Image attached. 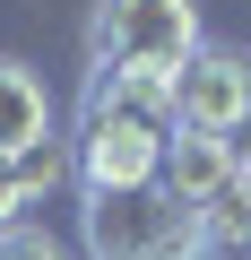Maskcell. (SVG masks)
Segmentation results:
<instances>
[{"instance_id": "6da1fadb", "label": "cell", "mask_w": 251, "mask_h": 260, "mask_svg": "<svg viewBox=\"0 0 251 260\" xmlns=\"http://www.w3.org/2000/svg\"><path fill=\"white\" fill-rule=\"evenodd\" d=\"M78 234H87L95 260H199V251H208L199 208L173 200L165 182H139V191H87Z\"/></svg>"}, {"instance_id": "7a4b0ae2", "label": "cell", "mask_w": 251, "mask_h": 260, "mask_svg": "<svg viewBox=\"0 0 251 260\" xmlns=\"http://www.w3.org/2000/svg\"><path fill=\"white\" fill-rule=\"evenodd\" d=\"M95 70H130V78H173L199 52V9L191 0H95Z\"/></svg>"}, {"instance_id": "3957f363", "label": "cell", "mask_w": 251, "mask_h": 260, "mask_svg": "<svg viewBox=\"0 0 251 260\" xmlns=\"http://www.w3.org/2000/svg\"><path fill=\"white\" fill-rule=\"evenodd\" d=\"M165 95H173V130H208V139H225V130L251 113V61L199 44V52L165 78Z\"/></svg>"}, {"instance_id": "277c9868", "label": "cell", "mask_w": 251, "mask_h": 260, "mask_svg": "<svg viewBox=\"0 0 251 260\" xmlns=\"http://www.w3.org/2000/svg\"><path fill=\"white\" fill-rule=\"evenodd\" d=\"M165 174V130L113 121V113H78V182L87 191H139Z\"/></svg>"}, {"instance_id": "5b68a950", "label": "cell", "mask_w": 251, "mask_h": 260, "mask_svg": "<svg viewBox=\"0 0 251 260\" xmlns=\"http://www.w3.org/2000/svg\"><path fill=\"white\" fill-rule=\"evenodd\" d=\"M173 200H191V208H208L225 182H234V148L225 139H208V130H173L165 139V174H156Z\"/></svg>"}, {"instance_id": "8992f818", "label": "cell", "mask_w": 251, "mask_h": 260, "mask_svg": "<svg viewBox=\"0 0 251 260\" xmlns=\"http://www.w3.org/2000/svg\"><path fill=\"white\" fill-rule=\"evenodd\" d=\"M35 139H52V95L26 61H0V156H26Z\"/></svg>"}, {"instance_id": "52a82bcc", "label": "cell", "mask_w": 251, "mask_h": 260, "mask_svg": "<svg viewBox=\"0 0 251 260\" xmlns=\"http://www.w3.org/2000/svg\"><path fill=\"white\" fill-rule=\"evenodd\" d=\"M199 234H208V243H225V251H234V243H251V174H234V182L199 208Z\"/></svg>"}, {"instance_id": "ba28073f", "label": "cell", "mask_w": 251, "mask_h": 260, "mask_svg": "<svg viewBox=\"0 0 251 260\" xmlns=\"http://www.w3.org/2000/svg\"><path fill=\"white\" fill-rule=\"evenodd\" d=\"M9 165H18V191H26V200H35V191H52V182L69 174V156H61L52 139H35V148H26V156H9Z\"/></svg>"}, {"instance_id": "9c48e42d", "label": "cell", "mask_w": 251, "mask_h": 260, "mask_svg": "<svg viewBox=\"0 0 251 260\" xmlns=\"http://www.w3.org/2000/svg\"><path fill=\"white\" fill-rule=\"evenodd\" d=\"M0 260H69L44 225H9V234H0Z\"/></svg>"}, {"instance_id": "30bf717a", "label": "cell", "mask_w": 251, "mask_h": 260, "mask_svg": "<svg viewBox=\"0 0 251 260\" xmlns=\"http://www.w3.org/2000/svg\"><path fill=\"white\" fill-rule=\"evenodd\" d=\"M18 208H26V191H18V165H9V156H0V234H9V225H26Z\"/></svg>"}, {"instance_id": "8fae6325", "label": "cell", "mask_w": 251, "mask_h": 260, "mask_svg": "<svg viewBox=\"0 0 251 260\" xmlns=\"http://www.w3.org/2000/svg\"><path fill=\"white\" fill-rule=\"evenodd\" d=\"M225 148H234V174H251V113H242V121L225 130Z\"/></svg>"}]
</instances>
